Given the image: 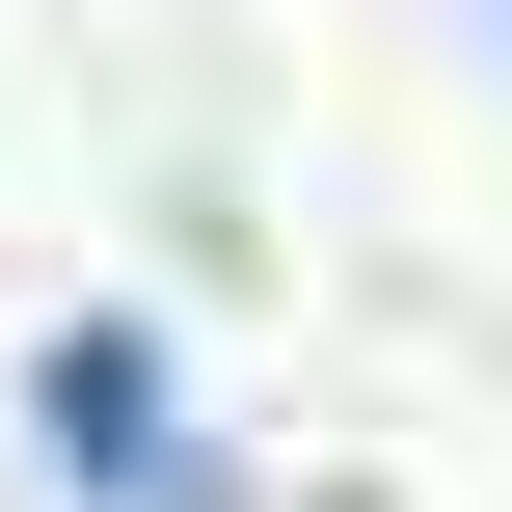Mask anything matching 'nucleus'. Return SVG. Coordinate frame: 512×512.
Here are the masks:
<instances>
[{
  "instance_id": "1",
  "label": "nucleus",
  "mask_w": 512,
  "mask_h": 512,
  "mask_svg": "<svg viewBox=\"0 0 512 512\" xmlns=\"http://www.w3.org/2000/svg\"><path fill=\"white\" fill-rule=\"evenodd\" d=\"M27 459L108 486V512H216V459H189V405H162L135 324H54V351H27Z\"/></svg>"
},
{
  "instance_id": "2",
  "label": "nucleus",
  "mask_w": 512,
  "mask_h": 512,
  "mask_svg": "<svg viewBox=\"0 0 512 512\" xmlns=\"http://www.w3.org/2000/svg\"><path fill=\"white\" fill-rule=\"evenodd\" d=\"M486 27H512V0H486Z\"/></svg>"
}]
</instances>
